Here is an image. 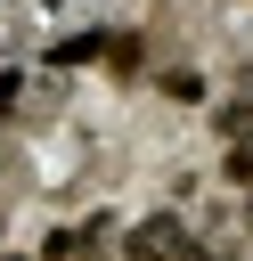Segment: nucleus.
Instances as JSON below:
<instances>
[{
  "label": "nucleus",
  "instance_id": "f257e3e1",
  "mask_svg": "<svg viewBox=\"0 0 253 261\" xmlns=\"http://www.w3.org/2000/svg\"><path fill=\"white\" fill-rule=\"evenodd\" d=\"M122 253L131 261H180L188 245H180V212H147L131 237H122Z\"/></svg>",
  "mask_w": 253,
  "mask_h": 261
},
{
  "label": "nucleus",
  "instance_id": "f03ea898",
  "mask_svg": "<svg viewBox=\"0 0 253 261\" xmlns=\"http://www.w3.org/2000/svg\"><path fill=\"white\" fill-rule=\"evenodd\" d=\"M212 122H220V139H245V130H253V106H245V98H229Z\"/></svg>",
  "mask_w": 253,
  "mask_h": 261
},
{
  "label": "nucleus",
  "instance_id": "7ed1b4c3",
  "mask_svg": "<svg viewBox=\"0 0 253 261\" xmlns=\"http://www.w3.org/2000/svg\"><path fill=\"white\" fill-rule=\"evenodd\" d=\"M229 179H237V188H253V147H229Z\"/></svg>",
  "mask_w": 253,
  "mask_h": 261
},
{
  "label": "nucleus",
  "instance_id": "20e7f679",
  "mask_svg": "<svg viewBox=\"0 0 253 261\" xmlns=\"http://www.w3.org/2000/svg\"><path fill=\"white\" fill-rule=\"evenodd\" d=\"M237 220H245V237H253V188H245V204H237Z\"/></svg>",
  "mask_w": 253,
  "mask_h": 261
},
{
  "label": "nucleus",
  "instance_id": "39448f33",
  "mask_svg": "<svg viewBox=\"0 0 253 261\" xmlns=\"http://www.w3.org/2000/svg\"><path fill=\"white\" fill-rule=\"evenodd\" d=\"M180 261H212V253H204V245H188V253H180Z\"/></svg>",
  "mask_w": 253,
  "mask_h": 261
}]
</instances>
